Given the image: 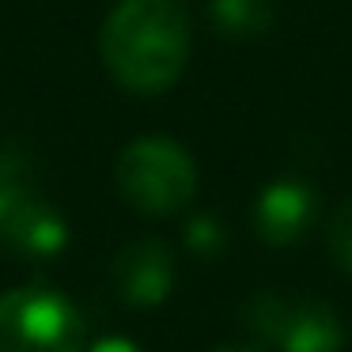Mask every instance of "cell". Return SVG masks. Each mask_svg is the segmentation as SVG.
<instances>
[{
    "instance_id": "277c9868",
    "label": "cell",
    "mask_w": 352,
    "mask_h": 352,
    "mask_svg": "<svg viewBox=\"0 0 352 352\" xmlns=\"http://www.w3.org/2000/svg\"><path fill=\"white\" fill-rule=\"evenodd\" d=\"M246 326L261 344L276 352H337L344 344L337 311L318 299L258 296L246 307Z\"/></svg>"
},
{
    "instance_id": "ba28073f",
    "label": "cell",
    "mask_w": 352,
    "mask_h": 352,
    "mask_svg": "<svg viewBox=\"0 0 352 352\" xmlns=\"http://www.w3.org/2000/svg\"><path fill=\"white\" fill-rule=\"evenodd\" d=\"M212 27L231 42H258L273 31V0H212L208 4Z\"/></svg>"
},
{
    "instance_id": "4fadbf2b",
    "label": "cell",
    "mask_w": 352,
    "mask_h": 352,
    "mask_svg": "<svg viewBox=\"0 0 352 352\" xmlns=\"http://www.w3.org/2000/svg\"><path fill=\"white\" fill-rule=\"evenodd\" d=\"M216 352H265L261 344H223V349H216Z\"/></svg>"
},
{
    "instance_id": "5b68a950",
    "label": "cell",
    "mask_w": 352,
    "mask_h": 352,
    "mask_svg": "<svg viewBox=\"0 0 352 352\" xmlns=\"http://www.w3.org/2000/svg\"><path fill=\"white\" fill-rule=\"evenodd\" d=\"M110 280L129 307H160L175 288V254L160 239H137L118 250Z\"/></svg>"
},
{
    "instance_id": "8fae6325",
    "label": "cell",
    "mask_w": 352,
    "mask_h": 352,
    "mask_svg": "<svg viewBox=\"0 0 352 352\" xmlns=\"http://www.w3.org/2000/svg\"><path fill=\"white\" fill-rule=\"evenodd\" d=\"M186 243H190L193 254L212 258V254H220V246H223V231H220V223H216L212 216H193L190 228H186Z\"/></svg>"
},
{
    "instance_id": "6da1fadb",
    "label": "cell",
    "mask_w": 352,
    "mask_h": 352,
    "mask_svg": "<svg viewBox=\"0 0 352 352\" xmlns=\"http://www.w3.org/2000/svg\"><path fill=\"white\" fill-rule=\"evenodd\" d=\"M107 72L137 95H160L186 72L190 19L175 0H122L99 31Z\"/></svg>"
},
{
    "instance_id": "7c38bea8",
    "label": "cell",
    "mask_w": 352,
    "mask_h": 352,
    "mask_svg": "<svg viewBox=\"0 0 352 352\" xmlns=\"http://www.w3.org/2000/svg\"><path fill=\"white\" fill-rule=\"evenodd\" d=\"M84 352H144V349H140L137 341H129V337H99V341Z\"/></svg>"
},
{
    "instance_id": "30bf717a",
    "label": "cell",
    "mask_w": 352,
    "mask_h": 352,
    "mask_svg": "<svg viewBox=\"0 0 352 352\" xmlns=\"http://www.w3.org/2000/svg\"><path fill=\"white\" fill-rule=\"evenodd\" d=\"M23 197H27V190H23V170H19V163L8 160V155H0V228H4V220H8L12 208Z\"/></svg>"
},
{
    "instance_id": "8992f818",
    "label": "cell",
    "mask_w": 352,
    "mask_h": 352,
    "mask_svg": "<svg viewBox=\"0 0 352 352\" xmlns=\"http://www.w3.org/2000/svg\"><path fill=\"white\" fill-rule=\"evenodd\" d=\"M318 216V197L299 178H276L254 201V231L269 246H292L311 231Z\"/></svg>"
},
{
    "instance_id": "52a82bcc",
    "label": "cell",
    "mask_w": 352,
    "mask_h": 352,
    "mask_svg": "<svg viewBox=\"0 0 352 352\" xmlns=\"http://www.w3.org/2000/svg\"><path fill=\"white\" fill-rule=\"evenodd\" d=\"M0 243L19 258H57L69 246V223L54 205L38 197H23L0 228Z\"/></svg>"
},
{
    "instance_id": "9c48e42d",
    "label": "cell",
    "mask_w": 352,
    "mask_h": 352,
    "mask_svg": "<svg viewBox=\"0 0 352 352\" xmlns=\"http://www.w3.org/2000/svg\"><path fill=\"white\" fill-rule=\"evenodd\" d=\"M326 246H329L333 265L341 269V273L352 276V197L341 201V205L333 208V216H329V223H326Z\"/></svg>"
},
{
    "instance_id": "7a4b0ae2",
    "label": "cell",
    "mask_w": 352,
    "mask_h": 352,
    "mask_svg": "<svg viewBox=\"0 0 352 352\" xmlns=\"http://www.w3.org/2000/svg\"><path fill=\"white\" fill-rule=\"evenodd\" d=\"M118 193L144 216H175L197 193L190 152L167 137H140L118 155Z\"/></svg>"
},
{
    "instance_id": "3957f363",
    "label": "cell",
    "mask_w": 352,
    "mask_h": 352,
    "mask_svg": "<svg viewBox=\"0 0 352 352\" xmlns=\"http://www.w3.org/2000/svg\"><path fill=\"white\" fill-rule=\"evenodd\" d=\"M84 314L54 288L0 296V352H84Z\"/></svg>"
}]
</instances>
